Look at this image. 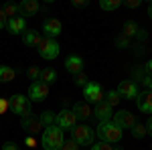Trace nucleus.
I'll list each match as a JSON object with an SVG mask.
<instances>
[{
  "mask_svg": "<svg viewBox=\"0 0 152 150\" xmlns=\"http://www.w3.org/2000/svg\"><path fill=\"white\" fill-rule=\"evenodd\" d=\"M65 142V136H63V130L59 126H47L43 130V136H41V146L45 150H61Z\"/></svg>",
  "mask_w": 152,
  "mask_h": 150,
  "instance_id": "1",
  "label": "nucleus"
},
{
  "mask_svg": "<svg viewBox=\"0 0 152 150\" xmlns=\"http://www.w3.org/2000/svg\"><path fill=\"white\" fill-rule=\"evenodd\" d=\"M97 138L102 142H107V144H116L122 140V130L110 120V122H102L97 126Z\"/></svg>",
  "mask_w": 152,
  "mask_h": 150,
  "instance_id": "2",
  "label": "nucleus"
},
{
  "mask_svg": "<svg viewBox=\"0 0 152 150\" xmlns=\"http://www.w3.org/2000/svg\"><path fill=\"white\" fill-rule=\"evenodd\" d=\"M8 104H10V110L12 114L20 116V118H31L33 116V104H31V100L26 97V95H20V93H16V95H12L10 100H8Z\"/></svg>",
  "mask_w": 152,
  "mask_h": 150,
  "instance_id": "3",
  "label": "nucleus"
},
{
  "mask_svg": "<svg viewBox=\"0 0 152 150\" xmlns=\"http://www.w3.org/2000/svg\"><path fill=\"white\" fill-rule=\"evenodd\" d=\"M39 49V55L43 59H47V61H51V59H57L59 53H61V47H59V43L55 41V39H49V37H43V41H41V45L37 47Z\"/></svg>",
  "mask_w": 152,
  "mask_h": 150,
  "instance_id": "4",
  "label": "nucleus"
},
{
  "mask_svg": "<svg viewBox=\"0 0 152 150\" xmlns=\"http://www.w3.org/2000/svg\"><path fill=\"white\" fill-rule=\"evenodd\" d=\"M71 134H73V140L79 144V146H91L95 140V132L91 130L89 126H75L71 130Z\"/></svg>",
  "mask_w": 152,
  "mask_h": 150,
  "instance_id": "5",
  "label": "nucleus"
},
{
  "mask_svg": "<svg viewBox=\"0 0 152 150\" xmlns=\"http://www.w3.org/2000/svg\"><path fill=\"white\" fill-rule=\"evenodd\" d=\"M112 122H114L120 130H132V128L138 124V122H136V116L132 114V112H128V110H120L118 114H114Z\"/></svg>",
  "mask_w": 152,
  "mask_h": 150,
  "instance_id": "6",
  "label": "nucleus"
},
{
  "mask_svg": "<svg viewBox=\"0 0 152 150\" xmlns=\"http://www.w3.org/2000/svg\"><path fill=\"white\" fill-rule=\"evenodd\" d=\"M55 126H59L61 130H73V128L77 126V118H75V114H73L71 110L63 108V110H61V112L57 114Z\"/></svg>",
  "mask_w": 152,
  "mask_h": 150,
  "instance_id": "7",
  "label": "nucleus"
},
{
  "mask_svg": "<svg viewBox=\"0 0 152 150\" xmlns=\"http://www.w3.org/2000/svg\"><path fill=\"white\" fill-rule=\"evenodd\" d=\"M49 95V85L47 83H43V81H35V83H31V87H28V100H31V104L33 102H43L45 97Z\"/></svg>",
  "mask_w": 152,
  "mask_h": 150,
  "instance_id": "8",
  "label": "nucleus"
},
{
  "mask_svg": "<svg viewBox=\"0 0 152 150\" xmlns=\"http://www.w3.org/2000/svg\"><path fill=\"white\" fill-rule=\"evenodd\" d=\"M83 97H85L87 102H91V104L104 102V89H102V85H99V83H89V81H87V85L83 87Z\"/></svg>",
  "mask_w": 152,
  "mask_h": 150,
  "instance_id": "9",
  "label": "nucleus"
},
{
  "mask_svg": "<svg viewBox=\"0 0 152 150\" xmlns=\"http://www.w3.org/2000/svg\"><path fill=\"white\" fill-rule=\"evenodd\" d=\"M118 95L124 97V100H136V97H138V87H136V83L130 81V79L120 81V85H118Z\"/></svg>",
  "mask_w": 152,
  "mask_h": 150,
  "instance_id": "10",
  "label": "nucleus"
},
{
  "mask_svg": "<svg viewBox=\"0 0 152 150\" xmlns=\"http://www.w3.org/2000/svg\"><path fill=\"white\" fill-rule=\"evenodd\" d=\"M43 33H45V37H49V39H55V37H59L63 33V24H61L59 18H47L45 24H43Z\"/></svg>",
  "mask_w": 152,
  "mask_h": 150,
  "instance_id": "11",
  "label": "nucleus"
},
{
  "mask_svg": "<svg viewBox=\"0 0 152 150\" xmlns=\"http://www.w3.org/2000/svg\"><path fill=\"white\" fill-rule=\"evenodd\" d=\"M94 116L99 122H110V120L114 118V108H110L105 102H99V104H95V108H94Z\"/></svg>",
  "mask_w": 152,
  "mask_h": 150,
  "instance_id": "12",
  "label": "nucleus"
},
{
  "mask_svg": "<svg viewBox=\"0 0 152 150\" xmlns=\"http://www.w3.org/2000/svg\"><path fill=\"white\" fill-rule=\"evenodd\" d=\"M6 29L12 35H24V31H26V18L24 16H14V18L8 20Z\"/></svg>",
  "mask_w": 152,
  "mask_h": 150,
  "instance_id": "13",
  "label": "nucleus"
},
{
  "mask_svg": "<svg viewBox=\"0 0 152 150\" xmlns=\"http://www.w3.org/2000/svg\"><path fill=\"white\" fill-rule=\"evenodd\" d=\"M65 69L73 73V75H77V73H83V59L79 55H69V57L65 59Z\"/></svg>",
  "mask_w": 152,
  "mask_h": 150,
  "instance_id": "14",
  "label": "nucleus"
},
{
  "mask_svg": "<svg viewBox=\"0 0 152 150\" xmlns=\"http://www.w3.org/2000/svg\"><path fill=\"white\" fill-rule=\"evenodd\" d=\"M73 114H75V118L77 120H87L89 116L94 114V110L89 108V104L87 102H77V104L73 105V110H71Z\"/></svg>",
  "mask_w": 152,
  "mask_h": 150,
  "instance_id": "15",
  "label": "nucleus"
},
{
  "mask_svg": "<svg viewBox=\"0 0 152 150\" xmlns=\"http://www.w3.org/2000/svg\"><path fill=\"white\" fill-rule=\"evenodd\" d=\"M138 110L140 112H146V114H152V91H144L138 93Z\"/></svg>",
  "mask_w": 152,
  "mask_h": 150,
  "instance_id": "16",
  "label": "nucleus"
},
{
  "mask_svg": "<svg viewBox=\"0 0 152 150\" xmlns=\"http://www.w3.org/2000/svg\"><path fill=\"white\" fill-rule=\"evenodd\" d=\"M23 128L24 130H28V132H33V134H37V132H41V130H45V124L41 122V118H24L23 120Z\"/></svg>",
  "mask_w": 152,
  "mask_h": 150,
  "instance_id": "17",
  "label": "nucleus"
},
{
  "mask_svg": "<svg viewBox=\"0 0 152 150\" xmlns=\"http://www.w3.org/2000/svg\"><path fill=\"white\" fill-rule=\"evenodd\" d=\"M41 41H43V35H41V33H37V31H24L23 43L26 47H39Z\"/></svg>",
  "mask_w": 152,
  "mask_h": 150,
  "instance_id": "18",
  "label": "nucleus"
},
{
  "mask_svg": "<svg viewBox=\"0 0 152 150\" xmlns=\"http://www.w3.org/2000/svg\"><path fill=\"white\" fill-rule=\"evenodd\" d=\"M18 8L23 12V16H33L39 12V2L37 0H24L23 4H18Z\"/></svg>",
  "mask_w": 152,
  "mask_h": 150,
  "instance_id": "19",
  "label": "nucleus"
},
{
  "mask_svg": "<svg viewBox=\"0 0 152 150\" xmlns=\"http://www.w3.org/2000/svg\"><path fill=\"white\" fill-rule=\"evenodd\" d=\"M16 77V71L8 65H0V83H10Z\"/></svg>",
  "mask_w": 152,
  "mask_h": 150,
  "instance_id": "20",
  "label": "nucleus"
},
{
  "mask_svg": "<svg viewBox=\"0 0 152 150\" xmlns=\"http://www.w3.org/2000/svg\"><path fill=\"white\" fill-rule=\"evenodd\" d=\"M39 81H43V83H47V85H51L53 81H57V71L55 69H41V77H39Z\"/></svg>",
  "mask_w": 152,
  "mask_h": 150,
  "instance_id": "21",
  "label": "nucleus"
},
{
  "mask_svg": "<svg viewBox=\"0 0 152 150\" xmlns=\"http://www.w3.org/2000/svg\"><path fill=\"white\" fill-rule=\"evenodd\" d=\"M39 118H41V122H43V124H45V128H47V126H53V124H55L57 114H55V112H51V110H47V112H43Z\"/></svg>",
  "mask_w": 152,
  "mask_h": 150,
  "instance_id": "22",
  "label": "nucleus"
},
{
  "mask_svg": "<svg viewBox=\"0 0 152 150\" xmlns=\"http://www.w3.org/2000/svg\"><path fill=\"white\" fill-rule=\"evenodd\" d=\"M136 33H138V24L134 23V20H126V23H124V33H122V35L124 37H136Z\"/></svg>",
  "mask_w": 152,
  "mask_h": 150,
  "instance_id": "23",
  "label": "nucleus"
},
{
  "mask_svg": "<svg viewBox=\"0 0 152 150\" xmlns=\"http://www.w3.org/2000/svg\"><path fill=\"white\" fill-rule=\"evenodd\" d=\"M102 10H116L122 6V0H99Z\"/></svg>",
  "mask_w": 152,
  "mask_h": 150,
  "instance_id": "24",
  "label": "nucleus"
},
{
  "mask_svg": "<svg viewBox=\"0 0 152 150\" xmlns=\"http://www.w3.org/2000/svg\"><path fill=\"white\" fill-rule=\"evenodd\" d=\"M105 104L110 105V108H114V105H118V102H120V95H118V91H107L105 93Z\"/></svg>",
  "mask_w": 152,
  "mask_h": 150,
  "instance_id": "25",
  "label": "nucleus"
},
{
  "mask_svg": "<svg viewBox=\"0 0 152 150\" xmlns=\"http://www.w3.org/2000/svg\"><path fill=\"white\" fill-rule=\"evenodd\" d=\"M2 10H4V14H6V16H8V20H10V18H14V16L20 12V8H18L16 4H6Z\"/></svg>",
  "mask_w": 152,
  "mask_h": 150,
  "instance_id": "26",
  "label": "nucleus"
},
{
  "mask_svg": "<svg viewBox=\"0 0 152 150\" xmlns=\"http://www.w3.org/2000/svg\"><path fill=\"white\" fill-rule=\"evenodd\" d=\"M148 134V130H146V126H142V124H136V126L132 128V136L134 138H144Z\"/></svg>",
  "mask_w": 152,
  "mask_h": 150,
  "instance_id": "27",
  "label": "nucleus"
},
{
  "mask_svg": "<svg viewBox=\"0 0 152 150\" xmlns=\"http://www.w3.org/2000/svg\"><path fill=\"white\" fill-rule=\"evenodd\" d=\"M61 150H81V146H79V144H77L73 138H71V140H65V142H63Z\"/></svg>",
  "mask_w": 152,
  "mask_h": 150,
  "instance_id": "28",
  "label": "nucleus"
},
{
  "mask_svg": "<svg viewBox=\"0 0 152 150\" xmlns=\"http://www.w3.org/2000/svg\"><path fill=\"white\" fill-rule=\"evenodd\" d=\"M91 150H114V146L99 140V142H94V144H91Z\"/></svg>",
  "mask_w": 152,
  "mask_h": 150,
  "instance_id": "29",
  "label": "nucleus"
},
{
  "mask_svg": "<svg viewBox=\"0 0 152 150\" xmlns=\"http://www.w3.org/2000/svg\"><path fill=\"white\" fill-rule=\"evenodd\" d=\"M28 77H31V79H33V81H39V77H41V69L33 65V67L28 69Z\"/></svg>",
  "mask_w": 152,
  "mask_h": 150,
  "instance_id": "30",
  "label": "nucleus"
},
{
  "mask_svg": "<svg viewBox=\"0 0 152 150\" xmlns=\"http://www.w3.org/2000/svg\"><path fill=\"white\" fill-rule=\"evenodd\" d=\"M75 85H79V87H85V85H87V77H85L83 73H77V75H75Z\"/></svg>",
  "mask_w": 152,
  "mask_h": 150,
  "instance_id": "31",
  "label": "nucleus"
},
{
  "mask_svg": "<svg viewBox=\"0 0 152 150\" xmlns=\"http://www.w3.org/2000/svg\"><path fill=\"white\" fill-rule=\"evenodd\" d=\"M10 110V104H8V100H4V97H0V116L6 114Z\"/></svg>",
  "mask_w": 152,
  "mask_h": 150,
  "instance_id": "32",
  "label": "nucleus"
},
{
  "mask_svg": "<svg viewBox=\"0 0 152 150\" xmlns=\"http://www.w3.org/2000/svg\"><path fill=\"white\" fill-rule=\"evenodd\" d=\"M122 4H124L126 8H138L142 2H140V0H128V2H122Z\"/></svg>",
  "mask_w": 152,
  "mask_h": 150,
  "instance_id": "33",
  "label": "nucleus"
},
{
  "mask_svg": "<svg viewBox=\"0 0 152 150\" xmlns=\"http://www.w3.org/2000/svg\"><path fill=\"white\" fill-rule=\"evenodd\" d=\"M2 150H20V148H18L14 142H4V144H2Z\"/></svg>",
  "mask_w": 152,
  "mask_h": 150,
  "instance_id": "34",
  "label": "nucleus"
},
{
  "mask_svg": "<svg viewBox=\"0 0 152 150\" xmlns=\"http://www.w3.org/2000/svg\"><path fill=\"white\" fill-rule=\"evenodd\" d=\"M8 24V16L4 14V10H0V29H4Z\"/></svg>",
  "mask_w": 152,
  "mask_h": 150,
  "instance_id": "35",
  "label": "nucleus"
},
{
  "mask_svg": "<svg viewBox=\"0 0 152 150\" xmlns=\"http://www.w3.org/2000/svg\"><path fill=\"white\" fill-rule=\"evenodd\" d=\"M136 37H138V39H140V41H144V39H146V37H148V33H146V31H144V29H138V33H136Z\"/></svg>",
  "mask_w": 152,
  "mask_h": 150,
  "instance_id": "36",
  "label": "nucleus"
},
{
  "mask_svg": "<svg viewBox=\"0 0 152 150\" xmlns=\"http://www.w3.org/2000/svg\"><path fill=\"white\" fill-rule=\"evenodd\" d=\"M87 0H73V6H87Z\"/></svg>",
  "mask_w": 152,
  "mask_h": 150,
  "instance_id": "37",
  "label": "nucleus"
},
{
  "mask_svg": "<svg viewBox=\"0 0 152 150\" xmlns=\"http://www.w3.org/2000/svg\"><path fill=\"white\" fill-rule=\"evenodd\" d=\"M128 45V39H126V37H120V39H118V47H126Z\"/></svg>",
  "mask_w": 152,
  "mask_h": 150,
  "instance_id": "38",
  "label": "nucleus"
},
{
  "mask_svg": "<svg viewBox=\"0 0 152 150\" xmlns=\"http://www.w3.org/2000/svg\"><path fill=\"white\" fill-rule=\"evenodd\" d=\"M146 130H148V134H150V136H152V118H150V120H148V124H146Z\"/></svg>",
  "mask_w": 152,
  "mask_h": 150,
  "instance_id": "39",
  "label": "nucleus"
},
{
  "mask_svg": "<svg viewBox=\"0 0 152 150\" xmlns=\"http://www.w3.org/2000/svg\"><path fill=\"white\" fill-rule=\"evenodd\" d=\"M146 71H150V73H152V59L148 61V63H146Z\"/></svg>",
  "mask_w": 152,
  "mask_h": 150,
  "instance_id": "40",
  "label": "nucleus"
},
{
  "mask_svg": "<svg viewBox=\"0 0 152 150\" xmlns=\"http://www.w3.org/2000/svg\"><path fill=\"white\" fill-rule=\"evenodd\" d=\"M26 144L28 146H35V138H26Z\"/></svg>",
  "mask_w": 152,
  "mask_h": 150,
  "instance_id": "41",
  "label": "nucleus"
},
{
  "mask_svg": "<svg viewBox=\"0 0 152 150\" xmlns=\"http://www.w3.org/2000/svg\"><path fill=\"white\" fill-rule=\"evenodd\" d=\"M148 16H150V20H152V2L148 4Z\"/></svg>",
  "mask_w": 152,
  "mask_h": 150,
  "instance_id": "42",
  "label": "nucleus"
},
{
  "mask_svg": "<svg viewBox=\"0 0 152 150\" xmlns=\"http://www.w3.org/2000/svg\"><path fill=\"white\" fill-rule=\"evenodd\" d=\"M150 148H152V144H150Z\"/></svg>",
  "mask_w": 152,
  "mask_h": 150,
  "instance_id": "43",
  "label": "nucleus"
}]
</instances>
